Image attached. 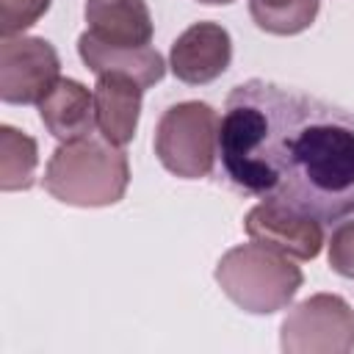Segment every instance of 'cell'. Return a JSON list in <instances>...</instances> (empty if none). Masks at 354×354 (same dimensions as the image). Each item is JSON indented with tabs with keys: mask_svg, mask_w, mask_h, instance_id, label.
Wrapping results in <instances>:
<instances>
[{
	"mask_svg": "<svg viewBox=\"0 0 354 354\" xmlns=\"http://www.w3.org/2000/svg\"><path fill=\"white\" fill-rule=\"evenodd\" d=\"M61 61L41 36H3L0 41V100L8 105H39L58 83Z\"/></svg>",
	"mask_w": 354,
	"mask_h": 354,
	"instance_id": "6",
	"label": "cell"
},
{
	"mask_svg": "<svg viewBox=\"0 0 354 354\" xmlns=\"http://www.w3.org/2000/svg\"><path fill=\"white\" fill-rule=\"evenodd\" d=\"M216 282L243 313L271 315L293 301L304 274L288 254L252 241L221 254L216 263Z\"/></svg>",
	"mask_w": 354,
	"mask_h": 354,
	"instance_id": "3",
	"label": "cell"
},
{
	"mask_svg": "<svg viewBox=\"0 0 354 354\" xmlns=\"http://www.w3.org/2000/svg\"><path fill=\"white\" fill-rule=\"evenodd\" d=\"M318 6L321 0H249V14L260 30L293 36L315 22Z\"/></svg>",
	"mask_w": 354,
	"mask_h": 354,
	"instance_id": "14",
	"label": "cell"
},
{
	"mask_svg": "<svg viewBox=\"0 0 354 354\" xmlns=\"http://www.w3.org/2000/svg\"><path fill=\"white\" fill-rule=\"evenodd\" d=\"M329 266L346 279H354V218L340 221L329 235Z\"/></svg>",
	"mask_w": 354,
	"mask_h": 354,
	"instance_id": "16",
	"label": "cell"
},
{
	"mask_svg": "<svg viewBox=\"0 0 354 354\" xmlns=\"http://www.w3.org/2000/svg\"><path fill=\"white\" fill-rule=\"evenodd\" d=\"M39 166V144L28 133L3 124L0 127V188L28 191Z\"/></svg>",
	"mask_w": 354,
	"mask_h": 354,
	"instance_id": "13",
	"label": "cell"
},
{
	"mask_svg": "<svg viewBox=\"0 0 354 354\" xmlns=\"http://www.w3.org/2000/svg\"><path fill=\"white\" fill-rule=\"evenodd\" d=\"M285 354H348L354 351V310L337 293H313L299 301L279 326Z\"/></svg>",
	"mask_w": 354,
	"mask_h": 354,
	"instance_id": "5",
	"label": "cell"
},
{
	"mask_svg": "<svg viewBox=\"0 0 354 354\" xmlns=\"http://www.w3.org/2000/svg\"><path fill=\"white\" fill-rule=\"evenodd\" d=\"M196 3H205V6H227L232 0H196Z\"/></svg>",
	"mask_w": 354,
	"mask_h": 354,
	"instance_id": "17",
	"label": "cell"
},
{
	"mask_svg": "<svg viewBox=\"0 0 354 354\" xmlns=\"http://www.w3.org/2000/svg\"><path fill=\"white\" fill-rule=\"evenodd\" d=\"M88 33L111 44H149L152 14L144 0H86Z\"/></svg>",
	"mask_w": 354,
	"mask_h": 354,
	"instance_id": "12",
	"label": "cell"
},
{
	"mask_svg": "<svg viewBox=\"0 0 354 354\" xmlns=\"http://www.w3.org/2000/svg\"><path fill=\"white\" fill-rule=\"evenodd\" d=\"M141 94L144 88L133 80L102 75L94 86V119L102 138H108L116 147H124L133 141L138 116H141Z\"/></svg>",
	"mask_w": 354,
	"mask_h": 354,
	"instance_id": "11",
	"label": "cell"
},
{
	"mask_svg": "<svg viewBox=\"0 0 354 354\" xmlns=\"http://www.w3.org/2000/svg\"><path fill=\"white\" fill-rule=\"evenodd\" d=\"M218 116L207 102L185 100L163 111L155 127V155L180 180H202L218 158Z\"/></svg>",
	"mask_w": 354,
	"mask_h": 354,
	"instance_id": "4",
	"label": "cell"
},
{
	"mask_svg": "<svg viewBox=\"0 0 354 354\" xmlns=\"http://www.w3.org/2000/svg\"><path fill=\"white\" fill-rule=\"evenodd\" d=\"M232 61V39L218 22H194L185 28L169 53V69L188 86H202L224 75Z\"/></svg>",
	"mask_w": 354,
	"mask_h": 354,
	"instance_id": "8",
	"label": "cell"
},
{
	"mask_svg": "<svg viewBox=\"0 0 354 354\" xmlns=\"http://www.w3.org/2000/svg\"><path fill=\"white\" fill-rule=\"evenodd\" d=\"M130 185V163L122 147L108 138L86 136L64 141L47 160L44 191L75 207L116 205Z\"/></svg>",
	"mask_w": 354,
	"mask_h": 354,
	"instance_id": "2",
	"label": "cell"
},
{
	"mask_svg": "<svg viewBox=\"0 0 354 354\" xmlns=\"http://www.w3.org/2000/svg\"><path fill=\"white\" fill-rule=\"evenodd\" d=\"M77 53L97 77L113 75V77L133 80L141 88H149L160 83L166 75L163 55L149 44H111L86 30L77 39Z\"/></svg>",
	"mask_w": 354,
	"mask_h": 354,
	"instance_id": "9",
	"label": "cell"
},
{
	"mask_svg": "<svg viewBox=\"0 0 354 354\" xmlns=\"http://www.w3.org/2000/svg\"><path fill=\"white\" fill-rule=\"evenodd\" d=\"M39 119L47 127V133L61 144L86 138L97 124L94 91H88L80 80L58 77V83L39 102Z\"/></svg>",
	"mask_w": 354,
	"mask_h": 354,
	"instance_id": "10",
	"label": "cell"
},
{
	"mask_svg": "<svg viewBox=\"0 0 354 354\" xmlns=\"http://www.w3.org/2000/svg\"><path fill=\"white\" fill-rule=\"evenodd\" d=\"M227 183L318 221L354 213V113L268 80L238 83L218 124Z\"/></svg>",
	"mask_w": 354,
	"mask_h": 354,
	"instance_id": "1",
	"label": "cell"
},
{
	"mask_svg": "<svg viewBox=\"0 0 354 354\" xmlns=\"http://www.w3.org/2000/svg\"><path fill=\"white\" fill-rule=\"evenodd\" d=\"M246 235L296 260H315L324 246V227L315 216L277 202H260L246 213Z\"/></svg>",
	"mask_w": 354,
	"mask_h": 354,
	"instance_id": "7",
	"label": "cell"
},
{
	"mask_svg": "<svg viewBox=\"0 0 354 354\" xmlns=\"http://www.w3.org/2000/svg\"><path fill=\"white\" fill-rule=\"evenodd\" d=\"M50 8V0H0V33L17 36L36 25L44 11Z\"/></svg>",
	"mask_w": 354,
	"mask_h": 354,
	"instance_id": "15",
	"label": "cell"
}]
</instances>
